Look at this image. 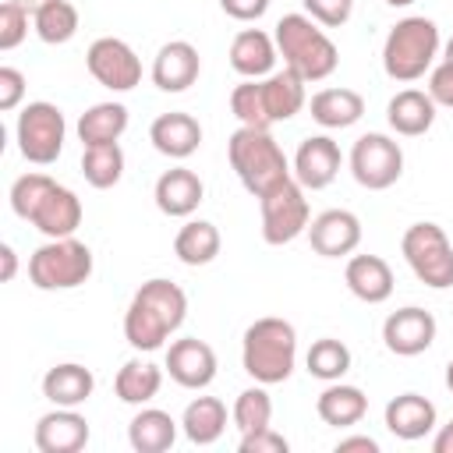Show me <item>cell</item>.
<instances>
[{
    "label": "cell",
    "mask_w": 453,
    "mask_h": 453,
    "mask_svg": "<svg viewBox=\"0 0 453 453\" xmlns=\"http://www.w3.org/2000/svg\"><path fill=\"white\" fill-rule=\"evenodd\" d=\"M184 315H188V294L177 283L163 276L145 280L124 311V340L134 350H159L184 326Z\"/></svg>",
    "instance_id": "6da1fadb"
},
{
    "label": "cell",
    "mask_w": 453,
    "mask_h": 453,
    "mask_svg": "<svg viewBox=\"0 0 453 453\" xmlns=\"http://www.w3.org/2000/svg\"><path fill=\"white\" fill-rule=\"evenodd\" d=\"M294 361H297V333L287 319L265 315L244 329L241 365L255 382H262V386L287 382L294 372Z\"/></svg>",
    "instance_id": "7a4b0ae2"
},
{
    "label": "cell",
    "mask_w": 453,
    "mask_h": 453,
    "mask_svg": "<svg viewBox=\"0 0 453 453\" xmlns=\"http://www.w3.org/2000/svg\"><path fill=\"white\" fill-rule=\"evenodd\" d=\"M273 39H276V50L283 57V67H290L304 81H322L340 64L336 42L308 14H283L276 21V35Z\"/></svg>",
    "instance_id": "3957f363"
},
{
    "label": "cell",
    "mask_w": 453,
    "mask_h": 453,
    "mask_svg": "<svg viewBox=\"0 0 453 453\" xmlns=\"http://www.w3.org/2000/svg\"><path fill=\"white\" fill-rule=\"evenodd\" d=\"M226 156L234 173L255 198H262L265 191L294 177V166L287 163L280 142L265 127H237L226 142Z\"/></svg>",
    "instance_id": "277c9868"
},
{
    "label": "cell",
    "mask_w": 453,
    "mask_h": 453,
    "mask_svg": "<svg viewBox=\"0 0 453 453\" xmlns=\"http://www.w3.org/2000/svg\"><path fill=\"white\" fill-rule=\"evenodd\" d=\"M439 57V25L425 14L400 18L382 42V67L393 81H418Z\"/></svg>",
    "instance_id": "5b68a950"
},
{
    "label": "cell",
    "mask_w": 453,
    "mask_h": 453,
    "mask_svg": "<svg viewBox=\"0 0 453 453\" xmlns=\"http://www.w3.org/2000/svg\"><path fill=\"white\" fill-rule=\"evenodd\" d=\"M88 276H92V251L74 234L71 237H50L28 258V280L39 290H74Z\"/></svg>",
    "instance_id": "8992f818"
},
{
    "label": "cell",
    "mask_w": 453,
    "mask_h": 453,
    "mask_svg": "<svg viewBox=\"0 0 453 453\" xmlns=\"http://www.w3.org/2000/svg\"><path fill=\"white\" fill-rule=\"evenodd\" d=\"M400 251L411 265V273L432 287V290H446L453 287V244L446 237V230L439 223H414L403 230Z\"/></svg>",
    "instance_id": "52a82bcc"
},
{
    "label": "cell",
    "mask_w": 453,
    "mask_h": 453,
    "mask_svg": "<svg viewBox=\"0 0 453 453\" xmlns=\"http://www.w3.org/2000/svg\"><path fill=\"white\" fill-rule=\"evenodd\" d=\"M14 134H18V152H21L28 163L50 166V163H57L60 152H64L67 124H64L60 106H53V103H46V99H35V103H28V106L18 113Z\"/></svg>",
    "instance_id": "ba28073f"
},
{
    "label": "cell",
    "mask_w": 453,
    "mask_h": 453,
    "mask_svg": "<svg viewBox=\"0 0 453 453\" xmlns=\"http://www.w3.org/2000/svg\"><path fill=\"white\" fill-rule=\"evenodd\" d=\"M258 209H262V237L265 244L280 248V244H290L294 237H301L311 223V209H308V198H304V188L290 177L283 184H276L273 191H265L258 198Z\"/></svg>",
    "instance_id": "9c48e42d"
},
{
    "label": "cell",
    "mask_w": 453,
    "mask_h": 453,
    "mask_svg": "<svg viewBox=\"0 0 453 453\" xmlns=\"http://www.w3.org/2000/svg\"><path fill=\"white\" fill-rule=\"evenodd\" d=\"M350 173H354V180H357L361 188H368V191H386V188H393V184L400 180V173H403V152H400V145H396L389 134L368 131V134H361V138L354 142V149H350Z\"/></svg>",
    "instance_id": "30bf717a"
},
{
    "label": "cell",
    "mask_w": 453,
    "mask_h": 453,
    "mask_svg": "<svg viewBox=\"0 0 453 453\" xmlns=\"http://www.w3.org/2000/svg\"><path fill=\"white\" fill-rule=\"evenodd\" d=\"M85 64H88V74L103 88H113V92H131L142 81V60H138V53L124 39H117V35L96 39L88 46V53H85Z\"/></svg>",
    "instance_id": "8fae6325"
},
{
    "label": "cell",
    "mask_w": 453,
    "mask_h": 453,
    "mask_svg": "<svg viewBox=\"0 0 453 453\" xmlns=\"http://www.w3.org/2000/svg\"><path fill=\"white\" fill-rule=\"evenodd\" d=\"M435 333H439L435 315L425 311V308H418V304L396 308L382 322V343L396 357H418V354H425L435 343Z\"/></svg>",
    "instance_id": "7c38bea8"
},
{
    "label": "cell",
    "mask_w": 453,
    "mask_h": 453,
    "mask_svg": "<svg viewBox=\"0 0 453 453\" xmlns=\"http://www.w3.org/2000/svg\"><path fill=\"white\" fill-rule=\"evenodd\" d=\"M340 163H343L340 145L329 134H308L294 152V180L304 191H322L336 180Z\"/></svg>",
    "instance_id": "4fadbf2b"
},
{
    "label": "cell",
    "mask_w": 453,
    "mask_h": 453,
    "mask_svg": "<svg viewBox=\"0 0 453 453\" xmlns=\"http://www.w3.org/2000/svg\"><path fill=\"white\" fill-rule=\"evenodd\" d=\"M166 372L184 389H205L216 379V350L198 336L173 340L166 347Z\"/></svg>",
    "instance_id": "5bb4252c"
},
{
    "label": "cell",
    "mask_w": 453,
    "mask_h": 453,
    "mask_svg": "<svg viewBox=\"0 0 453 453\" xmlns=\"http://www.w3.org/2000/svg\"><path fill=\"white\" fill-rule=\"evenodd\" d=\"M308 241L322 258L350 255L361 244V219L350 209H326L308 223Z\"/></svg>",
    "instance_id": "9a60e30c"
},
{
    "label": "cell",
    "mask_w": 453,
    "mask_h": 453,
    "mask_svg": "<svg viewBox=\"0 0 453 453\" xmlns=\"http://www.w3.org/2000/svg\"><path fill=\"white\" fill-rule=\"evenodd\" d=\"M202 71V57L188 39H173L166 46H159L156 60H152V85L159 92H184L198 81Z\"/></svg>",
    "instance_id": "2e32d148"
},
{
    "label": "cell",
    "mask_w": 453,
    "mask_h": 453,
    "mask_svg": "<svg viewBox=\"0 0 453 453\" xmlns=\"http://www.w3.org/2000/svg\"><path fill=\"white\" fill-rule=\"evenodd\" d=\"M88 442V421L74 407H53L35 421L39 453H78Z\"/></svg>",
    "instance_id": "e0dca14e"
},
{
    "label": "cell",
    "mask_w": 453,
    "mask_h": 453,
    "mask_svg": "<svg viewBox=\"0 0 453 453\" xmlns=\"http://www.w3.org/2000/svg\"><path fill=\"white\" fill-rule=\"evenodd\" d=\"M202 195H205V184H202V177H198L195 170H188V166H173V170L159 173L156 191H152L156 209H159L163 216H173V219L191 216V212L202 205Z\"/></svg>",
    "instance_id": "ac0fdd59"
},
{
    "label": "cell",
    "mask_w": 453,
    "mask_h": 453,
    "mask_svg": "<svg viewBox=\"0 0 453 453\" xmlns=\"http://www.w3.org/2000/svg\"><path fill=\"white\" fill-rule=\"evenodd\" d=\"M28 223H32L39 234H46V237H71V234L81 226V198H78L71 188L53 184V188L42 195V202L35 205V212H32Z\"/></svg>",
    "instance_id": "d6986e66"
},
{
    "label": "cell",
    "mask_w": 453,
    "mask_h": 453,
    "mask_svg": "<svg viewBox=\"0 0 453 453\" xmlns=\"http://www.w3.org/2000/svg\"><path fill=\"white\" fill-rule=\"evenodd\" d=\"M276 57H280L276 39L265 35L262 28H244V32H237L234 42H230V67H234L241 78H251V81L269 78L273 67H276Z\"/></svg>",
    "instance_id": "ffe728a7"
},
{
    "label": "cell",
    "mask_w": 453,
    "mask_h": 453,
    "mask_svg": "<svg viewBox=\"0 0 453 453\" xmlns=\"http://www.w3.org/2000/svg\"><path fill=\"white\" fill-rule=\"evenodd\" d=\"M149 142L156 145V152H163L170 159H188L202 145V124L191 113H180V110L159 113L149 127Z\"/></svg>",
    "instance_id": "44dd1931"
},
{
    "label": "cell",
    "mask_w": 453,
    "mask_h": 453,
    "mask_svg": "<svg viewBox=\"0 0 453 453\" xmlns=\"http://www.w3.org/2000/svg\"><path fill=\"white\" fill-rule=\"evenodd\" d=\"M386 428L403 442L425 439L435 428V403L421 393H400L386 403Z\"/></svg>",
    "instance_id": "7402d4cb"
},
{
    "label": "cell",
    "mask_w": 453,
    "mask_h": 453,
    "mask_svg": "<svg viewBox=\"0 0 453 453\" xmlns=\"http://www.w3.org/2000/svg\"><path fill=\"white\" fill-rule=\"evenodd\" d=\"M343 280H347L350 294L365 304H382L393 294V269L379 255H354L343 269Z\"/></svg>",
    "instance_id": "603a6c76"
},
{
    "label": "cell",
    "mask_w": 453,
    "mask_h": 453,
    "mask_svg": "<svg viewBox=\"0 0 453 453\" xmlns=\"http://www.w3.org/2000/svg\"><path fill=\"white\" fill-rule=\"evenodd\" d=\"M386 120H389V127L396 134L418 138V134H425L435 124V99L428 92H421V88H403V92H396L389 99Z\"/></svg>",
    "instance_id": "cb8c5ba5"
},
{
    "label": "cell",
    "mask_w": 453,
    "mask_h": 453,
    "mask_svg": "<svg viewBox=\"0 0 453 453\" xmlns=\"http://www.w3.org/2000/svg\"><path fill=\"white\" fill-rule=\"evenodd\" d=\"M92 389H96V375L78 361L53 365L42 375V396L53 407H78V403H85L92 396Z\"/></svg>",
    "instance_id": "d4e9b609"
},
{
    "label": "cell",
    "mask_w": 453,
    "mask_h": 453,
    "mask_svg": "<svg viewBox=\"0 0 453 453\" xmlns=\"http://www.w3.org/2000/svg\"><path fill=\"white\" fill-rule=\"evenodd\" d=\"M304 78L294 74L290 67L283 71H273L269 78H262V99H265V110H269V120L280 124V120H290L294 113L304 110L308 96H304Z\"/></svg>",
    "instance_id": "484cf974"
},
{
    "label": "cell",
    "mask_w": 453,
    "mask_h": 453,
    "mask_svg": "<svg viewBox=\"0 0 453 453\" xmlns=\"http://www.w3.org/2000/svg\"><path fill=\"white\" fill-rule=\"evenodd\" d=\"M315 411L326 425L333 428H350L357 425L365 414H368V396L357 389V386H347V382H329L319 400H315Z\"/></svg>",
    "instance_id": "4316f807"
},
{
    "label": "cell",
    "mask_w": 453,
    "mask_h": 453,
    "mask_svg": "<svg viewBox=\"0 0 453 453\" xmlns=\"http://www.w3.org/2000/svg\"><path fill=\"white\" fill-rule=\"evenodd\" d=\"M127 442L134 453H166L177 442V421L159 407H145L131 418Z\"/></svg>",
    "instance_id": "83f0119b"
},
{
    "label": "cell",
    "mask_w": 453,
    "mask_h": 453,
    "mask_svg": "<svg viewBox=\"0 0 453 453\" xmlns=\"http://www.w3.org/2000/svg\"><path fill=\"white\" fill-rule=\"evenodd\" d=\"M311 120L322 127H350L365 117V99L354 88H322L308 103Z\"/></svg>",
    "instance_id": "f1b7e54d"
},
{
    "label": "cell",
    "mask_w": 453,
    "mask_h": 453,
    "mask_svg": "<svg viewBox=\"0 0 453 453\" xmlns=\"http://www.w3.org/2000/svg\"><path fill=\"white\" fill-rule=\"evenodd\" d=\"M180 428L188 435V442L195 446H212L223 428H226V403L216 400V396H198L184 407V418H180Z\"/></svg>",
    "instance_id": "f546056e"
},
{
    "label": "cell",
    "mask_w": 453,
    "mask_h": 453,
    "mask_svg": "<svg viewBox=\"0 0 453 453\" xmlns=\"http://www.w3.org/2000/svg\"><path fill=\"white\" fill-rule=\"evenodd\" d=\"M127 131V106L124 103H96L78 117V138L81 145H106L120 142Z\"/></svg>",
    "instance_id": "4dcf8cb0"
},
{
    "label": "cell",
    "mask_w": 453,
    "mask_h": 453,
    "mask_svg": "<svg viewBox=\"0 0 453 453\" xmlns=\"http://www.w3.org/2000/svg\"><path fill=\"white\" fill-rule=\"evenodd\" d=\"M219 230L209 219H188L173 237V255L184 265H209L219 255Z\"/></svg>",
    "instance_id": "1f68e13d"
},
{
    "label": "cell",
    "mask_w": 453,
    "mask_h": 453,
    "mask_svg": "<svg viewBox=\"0 0 453 453\" xmlns=\"http://www.w3.org/2000/svg\"><path fill=\"white\" fill-rule=\"evenodd\" d=\"M159 386H163V368H156L152 361H142V357H131L113 379V393L134 407L149 403L159 393Z\"/></svg>",
    "instance_id": "d6a6232c"
},
{
    "label": "cell",
    "mask_w": 453,
    "mask_h": 453,
    "mask_svg": "<svg viewBox=\"0 0 453 453\" xmlns=\"http://www.w3.org/2000/svg\"><path fill=\"white\" fill-rule=\"evenodd\" d=\"M81 173L92 188L106 191L113 184H120L124 177V152L117 142H106V145H85L81 152Z\"/></svg>",
    "instance_id": "836d02e7"
},
{
    "label": "cell",
    "mask_w": 453,
    "mask_h": 453,
    "mask_svg": "<svg viewBox=\"0 0 453 453\" xmlns=\"http://www.w3.org/2000/svg\"><path fill=\"white\" fill-rule=\"evenodd\" d=\"M32 28H35V35L42 42L64 46V42H71L78 35V7L67 4V0H53L42 11L32 14Z\"/></svg>",
    "instance_id": "e575fe53"
},
{
    "label": "cell",
    "mask_w": 453,
    "mask_h": 453,
    "mask_svg": "<svg viewBox=\"0 0 453 453\" xmlns=\"http://www.w3.org/2000/svg\"><path fill=\"white\" fill-rule=\"evenodd\" d=\"M308 372L322 382H340L347 372H350V350L343 340H333V336H322L308 347V357H304Z\"/></svg>",
    "instance_id": "d590c367"
},
{
    "label": "cell",
    "mask_w": 453,
    "mask_h": 453,
    "mask_svg": "<svg viewBox=\"0 0 453 453\" xmlns=\"http://www.w3.org/2000/svg\"><path fill=\"white\" fill-rule=\"evenodd\" d=\"M230 110H234V117L241 120V127H273V120H269V110H265V99H262V81H244V85H237L234 92H230Z\"/></svg>",
    "instance_id": "8d00e7d4"
},
{
    "label": "cell",
    "mask_w": 453,
    "mask_h": 453,
    "mask_svg": "<svg viewBox=\"0 0 453 453\" xmlns=\"http://www.w3.org/2000/svg\"><path fill=\"white\" fill-rule=\"evenodd\" d=\"M269 421H273V400H269V393L262 389V382L251 386V389H244V393L234 400V425L241 428V435H244V432H255V428H265Z\"/></svg>",
    "instance_id": "74e56055"
},
{
    "label": "cell",
    "mask_w": 453,
    "mask_h": 453,
    "mask_svg": "<svg viewBox=\"0 0 453 453\" xmlns=\"http://www.w3.org/2000/svg\"><path fill=\"white\" fill-rule=\"evenodd\" d=\"M57 180L50 177V173H21L14 184H11V209H14V216H21V219H32V212H35V205L42 202V195L53 188Z\"/></svg>",
    "instance_id": "f35d334b"
},
{
    "label": "cell",
    "mask_w": 453,
    "mask_h": 453,
    "mask_svg": "<svg viewBox=\"0 0 453 453\" xmlns=\"http://www.w3.org/2000/svg\"><path fill=\"white\" fill-rule=\"evenodd\" d=\"M28 18H32V14H28L21 4H14V0L0 4V50L21 46V39L28 35Z\"/></svg>",
    "instance_id": "ab89813d"
},
{
    "label": "cell",
    "mask_w": 453,
    "mask_h": 453,
    "mask_svg": "<svg viewBox=\"0 0 453 453\" xmlns=\"http://www.w3.org/2000/svg\"><path fill=\"white\" fill-rule=\"evenodd\" d=\"M308 18H315L322 28H340L354 14V0H301Z\"/></svg>",
    "instance_id": "60d3db41"
},
{
    "label": "cell",
    "mask_w": 453,
    "mask_h": 453,
    "mask_svg": "<svg viewBox=\"0 0 453 453\" xmlns=\"http://www.w3.org/2000/svg\"><path fill=\"white\" fill-rule=\"evenodd\" d=\"M237 449H241V453H287L290 442H287L280 432H273V425H265V428L244 432L241 442H237Z\"/></svg>",
    "instance_id": "b9f144b4"
},
{
    "label": "cell",
    "mask_w": 453,
    "mask_h": 453,
    "mask_svg": "<svg viewBox=\"0 0 453 453\" xmlns=\"http://www.w3.org/2000/svg\"><path fill=\"white\" fill-rule=\"evenodd\" d=\"M25 99V74L18 67H0V110L11 113Z\"/></svg>",
    "instance_id": "7bdbcfd3"
},
{
    "label": "cell",
    "mask_w": 453,
    "mask_h": 453,
    "mask_svg": "<svg viewBox=\"0 0 453 453\" xmlns=\"http://www.w3.org/2000/svg\"><path fill=\"white\" fill-rule=\"evenodd\" d=\"M428 96L435 99V106H449L453 110V64L442 60L439 67H432L428 74Z\"/></svg>",
    "instance_id": "ee69618b"
},
{
    "label": "cell",
    "mask_w": 453,
    "mask_h": 453,
    "mask_svg": "<svg viewBox=\"0 0 453 453\" xmlns=\"http://www.w3.org/2000/svg\"><path fill=\"white\" fill-rule=\"evenodd\" d=\"M219 7L234 21H258L269 11V0H219Z\"/></svg>",
    "instance_id": "f6af8a7d"
},
{
    "label": "cell",
    "mask_w": 453,
    "mask_h": 453,
    "mask_svg": "<svg viewBox=\"0 0 453 453\" xmlns=\"http://www.w3.org/2000/svg\"><path fill=\"white\" fill-rule=\"evenodd\" d=\"M336 453H379V442L372 435H347L336 442Z\"/></svg>",
    "instance_id": "bcb514c9"
},
{
    "label": "cell",
    "mask_w": 453,
    "mask_h": 453,
    "mask_svg": "<svg viewBox=\"0 0 453 453\" xmlns=\"http://www.w3.org/2000/svg\"><path fill=\"white\" fill-rule=\"evenodd\" d=\"M432 449L435 453H453V418L435 432V439H432Z\"/></svg>",
    "instance_id": "7dc6e473"
},
{
    "label": "cell",
    "mask_w": 453,
    "mask_h": 453,
    "mask_svg": "<svg viewBox=\"0 0 453 453\" xmlns=\"http://www.w3.org/2000/svg\"><path fill=\"white\" fill-rule=\"evenodd\" d=\"M0 258H4V273H0V280L11 283L14 273H18V255H14V248H11V244H0Z\"/></svg>",
    "instance_id": "c3c4849f"
},
{
    "label": "cell",
    "mask_w": 453,
    "mask_h": 453,
    "mask_svg": "<svg viewBox=\"0 0 453 453\" xmlns=\"http://www.w3.org/2000/svg\"><path fill=\"white\" fill-rule=\"evenodd\" d=\"M14 4H21L28 14H35V11H42L46 4H53V0H14Z\"/></svg>",
    "instance_id": "681fc988"
},
{
    "label": "cell",
    "mask_w": 453,
    "mask_h": 453,
    "mask_svg": "<svg viewBox=\"0 0 453 453\" xmlns=\"http://www.w3.org/2000/svg\"><path fill=\"white\" fill-rule=\"evenodd\" d=\"M446 389H449V393H453V361H449V365H446Z\"/></svg>",
    "instance_id": "f907efd6"
},
{
    "label": "cell",
    "mask_w": 453,
    "mask_h": 453,
    "mask_svg": "<svg viewBox=\"0 0 453 453\" xmlns=\"http://www.w3.org/2000/svg\"><path fill=\"white\" fill-rule=\"evenodd\" d=\"M442 60H449V64H453V39L446 42V50H442Z\"/></svg>",
    "instance_id": "816d5d0a"
},
{
    "label": "cell",
    "mask_w": 453,
    "mask_h": 453,
    "mask_svg": "<svg viewBox=\"0 0 453 453\" xmlns=\"http://www.w3.org/2000/svg\"><path fill=\"white\" fill-rule=\"evenodd\" d=\"M389 7H407V4H414V0H386Z\"/></svg>",
    "instance_id": "f5cc1de1"
}]
</instances>
